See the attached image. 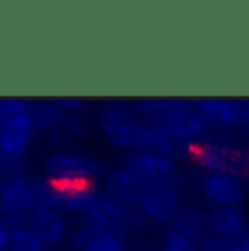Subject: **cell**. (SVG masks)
Instances as JSON below:
<instances>
[{
	"instance_id": "28",
	"label": "cell",
	"mask_w": 249,
	"mask_h": 251,
	"mask_svg": "<svg viewBox=\"0 0 249 251\" xmlns=\"http://www.w3.org/2000/svg\"><path fill=\"white\" fill-rule=\"evenodd\" d=\"M92 231H90V227H88V225H79V227H75L73 231H70V243H73L75 245V247L76 249H83L85 247V245H88L90 243V240H92Z\"/></svg>"
},
{
	"instance_id": "4",
	"label": "cell",
	"mask_w": 249,
	"mask_h": 251,
	"mask_svg": "<svg viewBox=\"0 0 249 251\" xmlns=\"http://www.w3.org/2000/svg\"><path fill=\"white\" fill-rule=\"evenodd\" d=\"M162 127H164L186 151L201 144L205 140V136H208V127H205L203 120H201L197 105L188 103V100H184V99H173V107H171L166 120L162 123Z\"/></svg>"
},
{
	"instance_id": "8",
	"label": "cell",
	"mask_w": 249,
	"mask_h": 251,
	"mask_svg": "<svg viewBox=\"0 0 249 251\" xmlns=\"http://www.w3.org/2000/svg\"><path fill=\"white\" fill-rule=\"evenodd\" d=\"M129 173L136 177L140 186H149V183H160V181H171L177 171V162L166 160V157L153 155L149 151L136 149L127 155V164H124Z\"/></svg>"
},
{
	"instance_id": "11",
	"label": "cell",
	"mask_w": 249,
	"mask_h": 251,
	"mask_svg": "<svg viewBox=\"0 0 249 251\" xmlns=\"http://www.w3.org/2000/svg\"><path fill=\"white\" fill-rule=\"evenodd\" d=\"M31 179L26 175L0 177V216H16L28 212Z\"/></svg>"
},
{
	"instance_id": "20",
	"label": "cell",
	"mask_w": 249,
	"mask_h": 251,
	"mask_svg": "<svg viewBox=\"0 0 249 251\" xmlns=\"http://www.w3.org/2000/svg\"><path fill=\"white\" fill-rule=\"evenodd\" d=\"M55 183L49 177H33L31 179V197H28V212L52 210L55 205Z\"/></svg>"
},
{
	"instance_id": "5",
	"label": "cell",
	"mask_w": 249,
	"mask_h": 251,
	"mask_svg": "<svg viewBox=\"0 0 249 251\" xmlns=\"http://www.w3.org/2000/svg\"><path fill=\"white\" fill-rule=\"evenodd\" d=\"M199 192L210 207H241L247 199V183L236 173H208Z\"/></svg>"
},
{
	"instance_id": "29",
	"label": "cell",
	"mask_w": 249,
	"mask_h": 251,
	"mask_svg": "<svg viewBox=\"0 0 249 251\" xmlns=\"http://www.w3.org/2000/svg\"><path fill=\"white\" fill-rule=\"evenodd\" d=\"M55 103L59 105L61 112H76L85 105L83 99H55Z\"/></svg>"
},
{
	"instance_id": "14",
	"label": "cell",
	"mask_w": 249,
	"mask_h": 251,
	"mask_svg": "<svg viewBox=\"0 0 249 251\" xmlns=\"http://www.w3.org/2000/svg\"><path fill=\"white\" fill-rule=\"evenodd\" d=\"M97 183H68L55 188V205L66 212H88L99 199Z\"/></svg>"
},
{
	"instance_id": "19",
	"label": "cell",
	"mask_w": 249,
	"mask_h": 251,
	"mask_svg": "<svg viewBox=\"0 0 249 251\" xmlns=\"http://www.w3.org/2000/svg\"><path fill=\"white\" fill-rule=\"evenodd\" d=\"M28 105H31V118L35 125V131H55L59 127L64 112L55 100H35Z\"/></svg>"
},
{
	"instance_id": "31",
	"label": "cell",
	"mask_w": 249,
	"mask_h": 251,
	"mask_svg": "<svg viewBox=\"0 0 249 251\" xmlns=\"http://www.w3.org/2000/svg\"><path fill=\"white\" fill-rule=\"evenodd\" d=\"M241 129L249 136V99L241 100Z\"/></svg>"
},
{
	"instance_id": "12",
	"label": "cell",
	"mask_w": 249,
	"mask_h": 251,
	"mask_svg": "<svg viewBox=\"0 0 249 251\" xmlns=\"http://www.w3.org/2000/svg\"><path fill=\"white\" fill-rule=\"evenodd\" d=\"M138 149L149 151V153H153V155L166 157V160H173V162H177V157H179L181 153H188L164 127H162V125H153V123L142 125L140 140H138Z\"/></svg>"
},
{
	"instance_id": "32",
	"label": "cell",
	"mask_w": 249,
	"mask_h": 251,
	"mask_svg": "<svg viewBox=\"0 0 249 251\" xmlns=\"http://www.w3.org/2000/svg\"><path fill=\"white\" fill-rule=\"evenodd\" d=\"M234 251H249V231L238 240H234Z\"/></svg>"
},
{
	"instance_id": "18",
	"label": "cell",
	"mask_w": 249,
	"mask_h": 251,
	"mask_svg": "<svg viewBox=\"0 0 249 251\" xmlns=\"http://www.w3.org/2000/svg\"><path fill=\"white\" fill-rule=\"evenodd\" d=\"M31 136L20 131H11V129H0V166H13V164H22Z\"/></svg>"
},
{
	"instance_id": "24",
	"label": "cell",
	"mask_w": 249,
	"mask_h": 251,
	"mask_svg": "<svg viewBox=\"0 0 249 251\" xmlns=\"http://www.w3.org/2000/svg\"><path fill=\"white\" fill-rule=\"evenodd\" d=\"M9 251H44V245L28 231V227H22V229L11 231Z\"/></svg>"
},
{
	"instance_id": "13",
	"label": "cell",
	"mask_w": 249,
	"mask_h": 251,
	"mask_svg": "<svg viewBox=\"0 0 249 251\" xmlns=\"http://www.w3.org/2000/svg\"><path fill=\"white\" fill-rule=\"evenodd\" d=\"M85 225L90 227L94 236L100 234H116L121 236L124 225L121 219V205H116L114 201L99 197L97 203L85 212Z\"/></svg>"
},
{
	"instance_id": "10",
	"label": "cell",
	"mask_w": 249,
	"mask_h": 251,
	"mask_svg": "<svg viewBox=\"0 0 249 251\" xmlns=\"http://www.w3.org/2000/svg\"><path fill=\"white\" fill-rule=\"evenodd\" d=\"M28 231L40 240L42 245H59L61 240L68 234V225H66V219L61 212H57V207L52 210H40V212H31L28 214Z\"/></svg>"
},
{
	"instance_id": "3",
	"label": "cell",
	"mask_w": 249,
	"mask_h": 251,
	"mask_svg": "<svg viewBox=\"0 0 249 251\" xmlns=\"http://www.w3.org/2000/svg\"><path fill=\"white\" fill-rule=\"evenodd\" d=\"M99 129L105 133V138L121 149H138V140L145 120H140L131 109L123 107V105H105L100 107L97 116Z\"/></svg>"
},
{
	"instance_id": "1",
	"label": "cell",
	"mask_w": 249,
	"mask_h": 251,
	"mask_svg": "<svg viewBox=\"0 0 249 251\" xmlns=\"http://www.w3.org/2000/svg\"><path fill=\"white\" fill-rule=\"evenodd\" d=\"M217 140H203L197 147L188 149V157L193 164L208 173H236L247 175V149H243L238 142H227L221 133H217Z\"/></svg>"
},
{
	"instance_id": "6",
	"label": "cell",
	"mask_w": 249,
	"mask_h": 251,
	"mask_svg": "<svg viewBox=\"0 0 249 251\" xmlns=\"http://www.w3.org/2000/svg\"><path fill=\"white\" fill-rule=\"evenodd\" d=\"M138 203L145 210V214L149 216V221L171 225V221L175 219L177 210H179V205L184 201H181L179 192L175 190L173 183L160 181V183L142 186L140 195H138Z\"/></svg>"
},
{
	"instance_id": "9",
	"label": "cell",
	"mask_w": 249,
	"mask_h": 251,
	"mask_svg": "<svg viewBox=\"0 0 249 251\" xmlns=\"http://www.w3.org/2000/svg\"><path fill=\"white\" fill-rule=\"evenodd\" d=\"M208 234L227 240H238L249 231V216L243 207H210L208 210Z\"/></svg>"
},
{
	"instance_id": "23",
	"label": "cell",
	"mask_w": 249,
	"mask_h": 251,
	"mask_svg": "<svg viewBox=\"0 0 249 251\" xmlns=\"http://www.w3.org/2000/svg\"><path fill=\"white\" fill-rule=\"evenodd\" d=\"M199 249V240L193 238V236L181 234L179 229L175 227H166L164 234V243H162L160 251H197Z\"/></svg>"
},
{
	"instance_id": "16",
	"label": "cell",
	"mask_w": 249,
	"mask_h": 251,
	"mask_svg": "<svg viewBox=\"0 0 249 251\" xmlns=\"http://www.w3.org/2000/svg\"><path fill=\"white\" fill-rule=\"evenodd\" d=\"M0 129H11L26 136L35 133V125L31 118V105L22 99H0Z\"/></svg>"
},
{
	"instance_id": "25",
	"label": "cell",
	"mask_w": 249,
	"mask_h": 251,
	"mask_svg": "<svg viewBox=\"0 0 249 251\" xmlns=\"http://www.w3.org/2000/svg\"><path fill=\"white\" fill-rule=\"evenodd\" d=\"M121 219H123L124 227H131V229H142L147 223H149V216L145 214V210L140 207L138 201L121 205Z\"/></svg>"
},
{
	"instance_id": "26",
	"label": "cell",
	"mask_w": 249,
	"mask_h": 251,
	"mask_svg": "<svg viewBox=\"0 0 249 251\" xmlns=\"http://www.w3.org/2000/svg\"><path fill=\"white\" fill-rule=\"evenodd\" d=\"M81 251H127L123 238L116 234H100V236H92L88 245Z\"/></svg>"
},
{
	"instance_id": "15",
	"label": "cell",
	"mask_w": 249,
	"mask_h": 251,
	"mask_svg": "<svg viewBox=\"0 0 249 251\" xmlns=\"http://www.w3.org/2000/svg\"><path fill=\"white\" fill-rule=\"evenodd\" d=\"M140 183L136 181V177L127 171V168H116V171L107 173L103 181V190H105V199L114 201L116 205H127L138 201L140 195Z\"/></svg>"
},
{
	"instance_id": "17",
	"label": "cell",
	"mask_w": 249,
	"mask_h": 251,
	"mask_svg": "<svg viewBox=\"0 0 249 251\" xmlns=\"http://www.w3.org/2000/svg\"><path fill=\"white\" fill-rule=\"evenodd\" d=\"M205 223H208V210H203L197 203L186 201V203L179 205L175 219L171 221V227L179 229L181 234L193 236V238L199 240L203 234H208V225Z\"/></svg>"
},
{
	"instance_id": "30",
	"label": "cell",
	"mask_w": 249,
	"mask_h": 251,
	"mask_svg": "<svg viewBox=\"0 0 249 251\" xmlns=\"http://www.w3.org/2000/svg\"><path fill=\"white\" fill-rule=\"evenodd\" d=\"M9 240H11V227L7 225L4 216H0V251H9Z\"/></svg>"
},
{
	"instance_id": "21",
	"label": "cell",
	"mask_w": 249,
	"mask_h": 251,
	"mask_svg": "<svg viewBox=\"0 0 249 251\" xmlns=\"http://www.w3.org/2000/svg\"><path fill=\"white\" fill-rule=\"evenodd\" d=\"M201 181L203 175L199 173V168H177L171 183L175 186V190L179 192V197H193L195 192L201 190Z\"/></svg>"
},
{
	"instance_id": "22",
	"label": "cell",
	"mask_w": 249,
	"mask_h": 251,
	"mask_svg": "<svg viewBox=\"0 0 249 251\" xmlns=\"http://www.w3.org/2000/svg\"><path fill=\"white\" fill-rule=\"evenodd\" d=\"M138 107H140V114L145 116V123L162 125L173 107V99H140Z\"/></svg>"
},
{
	"instance_id": "2",
	"label": "cell",
	"mask_w": 249,
	"mask_h": 251,
	"mask_svg": "<svg viewBox=\"0 0 249 251\" xmlns=\"http://www.w3.org/2000/svg\"><path fill=\"white\" fill-rule=\"evenodd\" d=\"M46 177L55 186H68V183H94L103 173V166L88 155L79 153L57 151L46 157Z\"/></svg>"
},
{
	"instance_id": "27",
	"label": "cell",
	"mask_w": 249,
	"mask_h": 251,
	"mask_svg": "<svg viewBox=\"0 0 249 251\" xmlns=\"http://www.w3.org/2000/svg\"><path fill=\"white\" fill-rule=\"evenodd\" d=\"M197 251H234V243L227 238L214 234H203L199 238V249Z\"/></svg>"
},
{
	"instance_id": "7",
	"label": "cell",
	"mask_w": 249,
	"mask_h": 251,
	"mask_svg": "<svg viewBox=\"0 0 249 251\" xmlns=\"http://www.w3.org/2000/svg\"><path fill=\"white\" fill-rule=\"evenodd\" d=\"M197 112L208 127V131L229 133L241 129V100L221 99V96H205L199 99Z\"/></svg>"
}]
</instances>
